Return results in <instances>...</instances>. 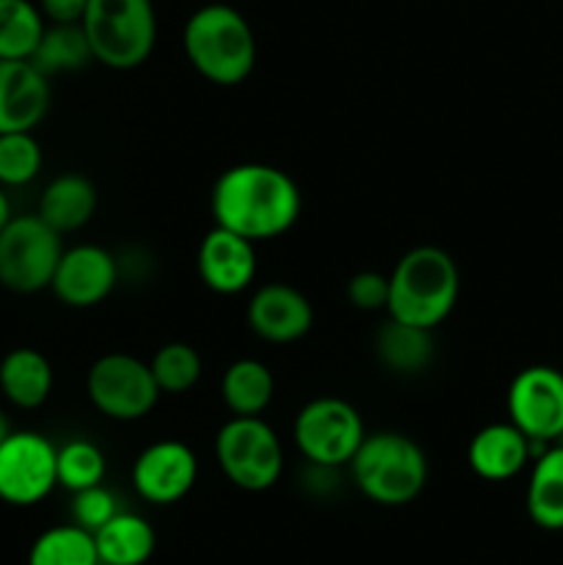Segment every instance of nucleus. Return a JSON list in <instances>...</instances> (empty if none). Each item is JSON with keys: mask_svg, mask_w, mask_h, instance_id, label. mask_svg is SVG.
<instances>
[{"mask_svg": "<svg viewBox=\"0 0 563 565\" xmlns=\"http://www.w3.org/2000/svg\"><path fill=\"white\" fill-rule=\"evenodd\" d=\"M304 196L287 171L268 163H237L221 171L210 191L215 226L252 243L274 241L301 218Z\"/></svg>", "mask_w": 563, "mask_h": 565, "instance_id": "1", "label": "nucleus"}, {"mask_svg": "<svg viewBox=\"0 0 563 565\" xmlns=\"http://www.w3.org/2000/svg\"><path fill=\"white\" fill-rule=\"evenodd\" d=\"M461 274L445 248L414 246L390 274L386 315L401 323L431 329L445 323L458 303Z\"/></svg>", "mask_w": 563, "mask_h": 565, "instance_id": "2", "label": "nucleus"}, {"mask_svg": "<svg viewBox=\"0 0 563 565\" xmlns=\"http://www.w3.org/2000/svg\"><path fill=\"white\" fill-rule=\"evenodd\" d=\"M185 58L215 86H241L257 64V39L237 9L208 3L188 17L182 28Z\"/></svg>", "mask_w": 563, "mask_h": 565, "instance_id": "3", "label": "nucleus"}, {"mask_svg": "<svg viewBox=\"0 0 563 565\" xmlns=\"http://www.w3.org/2000/svg\"><path fill=\"white\" fill-rule=\"evenodd\" d=\"M357 489L375 505H408L428 483V458L423 447L397 430H375L359 445L348 463Z\"/></svg>", "mask_w": 563, "mask_h": 565, "instance_id": "4", "label": "nucleus"}, {"mask_svg": "<svg viewBox=\"0 0 563 565\" xmlns=\"http://www.w3.org/2000/svg\"><path fill=\"white\" fill-rule=\"evenodd\" d=\"M81 25L94 61L116 72L141 66L158 42L152 0H88Z\"/></svg>", "mask_w": 563, "mask_h": 565, "instance_id": "5", "label": "nucleus"}, {"mask_svg": "<svg viewBox=\"0 0 563 565\" xmlns=\"http://www.w3.org/2000/svg\"><path fill=\"white\" fill-rule=\"evenodd\" d=\"M215 461L241 491H268L279 483L285 450L263 417H232L215 434Z\"/></svg>", "mask_w": 563, "mask_h": 565, "instance_id": "6", "label": "nucleus"}, {"mask_svg": "<svg viewBox=\"0 0 563 565\" xmlns=\"http://www.w3.org/2000/svg\"><path fill=\"white\" fill-rule=\"evenodd\" d=\"M61 254V235L36 213L11 215L0 232V285L20 296L50 290Z\"/></svg>", "mask_w": 563, "mask_h": 565, "instance_id": "7", "label": "nucleus"}, {"mask_svg": "<svg viewBox=\"0 0 563 565\" xmlns=\"http://www.w3.org/2000/svg\"><path fill=\"white\" fill-rule=\"evenodd\" d=\"M362 414L342 397H315L293 423V441L307 463L342 469L364 439Z\"/></svg>", "mask_w": 563, "mask_h": 565, "instance_id": "8", "label": "nucleus"}, {"mask_svg": "<svg viewBox=\"0 0 563 565\" xmlns=\"http://www.w3.org/2000/svg\"><path fill=\"white\" fill-rule=\"evenodd\" d=\"M86 395L103 417L136 423L152 414L160 390L147 362L130 353H105L88 367Z\"/></svg>", "mask_w": 563, "mask_h": 565, "instance_id": "9", "label": "nucleus"}, {"mask_svg": "<svg viewBox=\"0 0 563 565\" xmlns=\"http://www.w3.org/2000/svg\"><path fill=\"white\" fill-rule=\"evenodd\" d=\"M59 447L36 430H11L0 445V500L14 508H31L59 486L55 469Z\"/></svg>", "mask_w": 563, "mask_h": 565, "instance_id": "10", "label": "nucleus"}, {"mask_svg": "<svg viewBox=\"0 0 563 565\" xmlns=\"http://www.w3.org/2000/svg\"><path fill=\"white\" fill-rule=\"evenodd\" d=\"M508 423L530 441L555 445L563 430V373L550 364H530L508 386Z\"/></svg>", "mask_w": 563, "mask_h": 565, "instance_id": "11", "label": "nucleus"}, {"mask_svg": "<svg viewBox=\"0 0 563 565\" xmlns=\"http://www.w3.org/2000/svg\"><path fill=\"white\" fill-rule=\"evenodd\" d=\"M132 489L149 505H174L185 500L199 478L196 452L177 439L144 447L132 461Z\"/></svg>", "mask_w": 563, "mask_h": 565, "instance_id": "12", "label": "nucleus"}, {"mask_svg": "<svg viewBox=\"0 0 563 565\" xmlns=\"http://www.w3.org/2000/svg\"><path fill=\"white\" fill-rule=\"evenodd\" d=\"M119 281V263L114 254L94 243L64 248L50 290L72 309H88L103 303Z\"/></svg>", "mask_w": 563, "mask_h": 565, "instance_id": "13", "label": "nucleus"}, {"mask_svg": "<svg viewBox=\"0 0 563 565\" xmlns=\"http://www.w3.org/2000/svg\"><path fill=\"white\" fill-rule=\"evenodd\" d=\"M246 323L254 337L270 345H290L312 331L315 309L298 287L270 281L254 290L246 307Z\"/></svg>", "mask_w": 563, "mask_h": 565, "instance_id": "14", "label": "nucleus"}, {"mask_svg": "<svg viewBox=\"0 0 563 565\" xmlns=\"http://www.w3.org/2000/svg\"><path fill=\"white\" fill-rule=\"evenodd\" d=\"M254 246L257 243L246 241L224 226H213L202 237L196 252V270L202 285L215 296H237V292L248 290L257 276Z\"/></svg>", "mask_w": 563, "mask_h": 565, "instance_id": "15", "label": "nucleus"}, {"mask_svg": "<svg viewBox=\"0 0 563 565\" xmlns=\"http://www.w3.org/2000/svg\"><path fill=\"white\" fill-rule=\"evenodd\" d=\"M50 110V77L33 61H0V132H33Z\"/></svg>", "mask_w": 563, "mask_h": 565, "instance_id": "16", "label": "nucleus"}, {"mask_svg": "<svg viewBox=\"0 0 563 565\" xmlns=\"http://www.w3.org/2000/svg\"><path fill=\"white\" fill-rule=\"evenodd\" d=\"M533 461L530 439L513 423H491L469 439L467 463L480 480L506 483Z\"/></svg>", "mask_w": 563, "mask_h": 565, "instance_id": "17", "label": "nucleus"}, {"mask_svg": "<svg viewBox=\"0 0 563 565\" xmlns=\"http://www.w3.org/2000/svg\"><path fill=\"white\" fill-rule=\"evenodd\" d=\"M94 210H97L94 182L77 171H66L44 188L36 215L59 235H66V232L83 230L94 218Z\"/></svg>", "mask_w": 563, "mask_h": 565, "instance_id": "18", "label": "nucleus"}, {"mask_svg": "<svg viewBox=\"0 0 563 565\" xmlns=\"http://www.w3.org/2000/svg\"><path fill=\"white\" fill-rule=\"evenodd\" d=\"M0 392L17 408H39L53 392V367L33 348H14L0 359Z\"/></svg>", "mask_w": 563, "mask_h": 565, "instance_id": "19", "label": "nucleus"}, {"mask_svg": "<svg viewBox=\"0 0 563 565\" xmlns=\"http://www.w3.org/2000/svg\"><path fill=\"white\" fill-rule=\"evenodd\" d=\"M524 508L535 527L557 533L563 530V447L550 445L533 458Z\"/></svg>", "mask_w": 563, "mask_h": 565, "instance_id": "20", "label": "nucleus"}, {"mask_svg": "<svg viewBox=\"0 0 563 565\" xmlns=\"http://www.w3.org/2000/svg\"><path fill=\"white\" fill-rule=\"evenodd\" d=\"M434 331L390 318L375 331V356L397 375H414L434 362Z\"/></svg>", "mask_w": 563, "mask_h": 565, "instance_id": "21", "label": "nucleus"}, {"mask_svg": "<svg viewBox=\"0 0 563 565\" xmlns=\"http://www.w3.org/2000/svg\"><path fill=\"white\" fill-rule=\"evenodd\" d=\"M99 565H144L155 555V530L138 513H116L94 533Z\"/></svg>", "mask_w": 563, "mask_h": 565, "instance_id": "22", "label": "nucleus"}, {"mask_svg": "<svg viewBox=\"0 0 563 565\" xmlns=\"http://www.w3.org/2000/svg\"><path fill=\"white\" fill-rule=\"evenodd\" d=\"M276 381L259 359H237L221 375V397L232 417H259L274 401Z\"/></svg>", "mask_w": 563, "mask_h": 565, "instance_id": "23", "label": "nucleus"}, {"mask_svg": "<svg viewBox=\"0 0 563 565\" xmlns=\"http://www.w3.org/2000/svg\"><path fill=\"white\" fill-rule=\"evenodd\" d=\"M28 61H33L42 75L53 77L83 70L92 64L94 53L81 22H50Z\"/></svg>", "mask_w": 563, "mask_h": 565, "instance_id": "24", "label": "nucleus"}, {"mask_svg": "<svg viewBox=\"0 0 563 565\" xmlns=\"http://www.w3.org/2000/svg\"><path fill=\"white\" fill-rule=\"evenodd\" d=\"M28 565H99L94 533L75 522L44 530L28 552Z\"/></svg>", "mask_w": 563, "mask_h": 565, "instance_id": "25", "label": "nucleus"}, {"mask_svg": "<svg viewBox=\"0 0 563 565\" xmlns=\"http://www.w3.org/2000/svg\"><path fill=\"white\" fill-rule=\"evenodd\" d=\"M44 22L31 0H0V61H25L42 39Z\"/></svg>", "mask_w": 563, "mask_h": 565, "instance_id": "26", "label": "nucleus"}, {"mask_svg": "<svg viewBox=\"0 0 563 565\" xmlns=\"http://www.w3.org/2000/svg\"><path fill=\"white\" fill-rule=\"evenodd\" d=\"M149 370L160 395H185L202 379V356L188 342H166L155 351Z\"/></svg>", "mask_w": 563, "mask_h": 565, "instance_id": "27", "label": "nucleus"}, {"mask_svg": "<svg viewBox=\"0 0 563 565\" xmlns=\"http://www.w3.org/2000/svg\"><path fill=\"white\" fill-rule=\"evenodd\" d=\"M55 469H59V486L75 494V491L103 483L108 463H105V452L94 441L70 439L66 445L59 447Z\"/></svg>", "mask_w": 563, "mask_h": 565, "instance_id": "28", "label": "nucleus"}, {"mask_svg": "<svg viewBox=\"0 0 563 565\" xmlns=\"http://www.w3.org/2000/svg\"><path fill=\"white\" fill-rule=\"evenodd\" d=\"M42 171V147L33 132H0V188H22Z\"/></svg>", "mask_w": 563, "mask_h": 565, "instance_id": "29", "label": "nucleus"}, {"mask_svg": "<svg viewBox=\"0 0 563 565\" xmlns=\"http://www.w3.org/2000/svg\"><path fill=\"white\" fill-rule=\"evenodd\" d=\"M116 513H119V505H116L114 491L105 489L103 483L72 494V522L88 533H97Z\"/></svg>", "mask_w": 563, "mask_h": 565, "instance_id": "30", "label": "nucleus"}, {"mask_svg": "<svg viewBox=\"0 0 563 565\" xmlns=\"http://www.w3.org/2000/svg\"><path fill=\"white\" fill-rule=\"evenodd\" d=\"M346 298L353 309L359 312H386V301H390V276L379 274V270H359L348 279Z\"/></svg>", "mask_w": 563, "mask_h": 565, "instance_id": "31", "label": "nucleus"}, {"mask_svg": "<svg viewBox=\"0 0 563 565\" xmlns=\"http://www.w3.org/2000/svg\"><path fill=\"white\" fill-rule=\"evenodd\" d=\"M88 0H39V11L47 22H81Z\"/></svg>", "mask_w": 563, "mask_h": 565, "instance_id": "32", "label": "nucleus"}, {"mask_svg": "<svg viewBox=\"0 0 563 565\" xmlns=\"http://www.w3.org/2000/svg\"><path fill=\"white\" fill-rule=\"evenodd\" d=\"M11 221V202L9 196H6V191L0 188V232H3V226Z\"/></svg>", "mask_w": 563, "mask_h": 565, "instance_id": "33", "label": "nucleus"}, {"mask_svg": "<svg viewBox=\"0 0 563 565\" xmlns=\"http://www.w3.org/2000/svg\"><path fill=\"white\" fill-rule=\"evenodd\" d=\"M9 436H11V425H9V419H6V414L0 412V445H3Z\"/></svg>", "mask_w": 563, "mask_h": 565, "instance_id": "34", "label": "nucleus"}, {"mask_svg": "<svg viewBox=\"0 0 563 565\" xmlns=\"http://www.w3.org/2000/svg\"><path fill=\"white\" fill-rule=\"evenodd\" d=\"M555 445L563 447V430H561V436H557V439H555Z\"/></svg>", "mask_w": 563, "mask_h": 565, "instance_id": "35", "label": "nucleus"}]
</instances>
